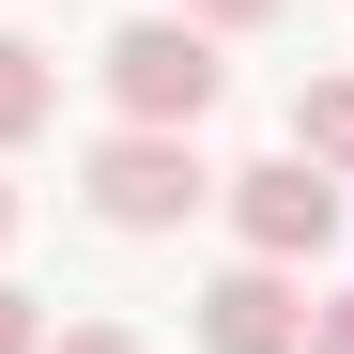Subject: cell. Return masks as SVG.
Instances as JSON below:
<instances>
[{
    "label": "cell",
    "mask_w": 354,
    "mask_h": 354,
    "mask_svg": "<svg viewBox=\"0 0 354 354\" xmlns=\"http://www.w3.org/2000/svg\"><path fill=\"white\" fill-rule=\"evenodd\" d=\"M93 77H108V108H124V124H201V108L231 93L216 31H201V16H169V0H154V16H124V31L93 46Z\"/></svg>",
    "instance_id": "1"
},
{
    "label": "cell",
    "mask_w": 354,
    "mask_h": 354,
    "mask_svg": "<svg viewBox=\"0 0 354 354\" xmlns=\"http://www.w3.org/2000/svg\"><path fill=\"white\" fill-rule=\"evenodd\" d=\"M77 185H93L108 231H185V216L216 201V169H201V124H108V139L77 154Z\"/></svg>",
    "instance_id": "2"
},
{
    "label": "cell",
    "mask_w": 354,
    "mask_h": 354,
    "mask_svg": "<svg viewBox=\"0 0 354 354\" xmlns=\"http://www.w3.org/2000/svg\"><path fill=\"white\" fill-rule=\"evenodd\" d=\"M216 201H231V247H247V262H292V277H324L339 216H354V185H339V169H308V154L216 169Z\"/></svg>",
    "instance_id": "3"
},
{
    "label": "cell",
    "mask_w": 354,
    "mask_h": 354,
    "mask_svg": "<svg viewBox=\"0 0 354 354\" xmlns=\"http://www.w3.org/2000/svg\"><path fill=\"white\" fill-rule=\"evenodd\" d=\"M201 354H308V277L292 262H216L201 277Z\"/></svg>",
    "instance_id": "4"
},
{
    "label": "cell",
    "mask_w": 354,
    "mask_h": 354,
    "mask_svg": "<svg viewBox=\"0 0 354 354\" xmlns=\"http://www.w3.org/2000/svg\"><path fill=\"white\" fill-rule=\"evenodd\" d=\"M46 124H62V62H46L31 31H0V154H16V139H46Z\"/></svg>",
    "instance_id": "5"
},
{
    "label": "cell",
    "mask_w": 354,
    "mask_h": 354,
    "mask_svg": "<svg viewBox=\"0 0 354 354\" xmlns=\"http://www.w3.org/2000/svg\"><path fill=\"white\" fill-rule=\"evenodd\" d=\"M292 154L354 185V77H308V93H292Z\"/></svg>",
    "instance_id": "6"
},
{
    "label": "cell",
    "mask_w": 354,
    "mask_h": 354,
    "mask_svg": "<svg viewBox=\"0 0 354 354\" xmlns=\"http://www.w3.org/2000/svg\"><path fill=\"white\" fill-rule=\"evenodd\" d=\"M0 354H46V308H31L16 277H0Z\"/></svg>",
    "instance_id": "7"
},
{
    "label": "cell",
    "mask_w": 354,
    "mask_h": 354,
    "mask_svg": "<svg viewBox=\"0 0 354 354\" xmlns=\"http://www.w3.org/2000/svg\"><path fill=\"white\" fill-rule=\"evenodd\" d=\"M308 354H354V292H308Z\"/></svg>",
    "instance_id": "8"
},
{
    "label": "cell",
    "mask_w": 354,
    "mask_h": 354,
    "mask_svg": "<svg viewBox=\"0 0 354 354\" xmlns=\"http://www.w3.org/2000/svg\"><path fill=\"white\" fill-rule=\"evenodd\" d=\"M46 354H154V339H139V324H62Z\"/></svg>",
    "instance_id": "9"
},
{
    "label": "cell",
    "mask_w": 354,
    "mask_h": 354,
    "mask_svg": "<svg viewBox=\"0 0 354 354\" xmlns=\"http://www.w3.org/2000/svg\"><path fill=\"white\" fill-rule=\"evenodd\" d=\"M169 16H201V31H262L277 0H169Z\"/></svg>",
    "instance_id": "10"
},
{
    "label": "cell",
    "mask_w": 354,
    "mask_h": 354,
    "mask_svg": "<svg viewBox=\"0 0 354 354\" xmlns=\"http://www.w3.org/2000/svg\"><path fill=\"white\" fill-rule=\"evenodd\" d=\"M0 247H16V185H0Z\"/></svg>",
    "instance_id": "11"
}]
</instances>
